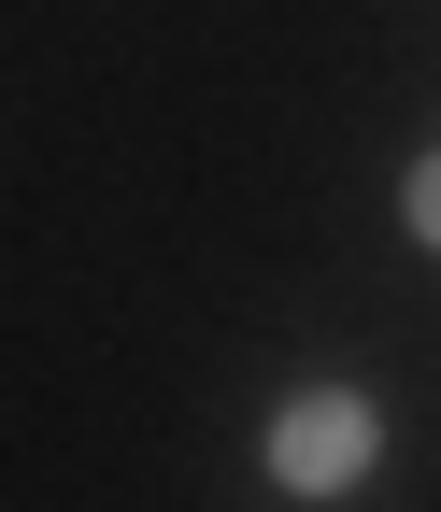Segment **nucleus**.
<instances>
[{
    "instance_id": "f257e3e1",
    "label": "nucleus",
    "mask_w": 441,
    "mask_h": 512,
    "mask_svg": "<svg viewBox=\"0 0 441 512\" xmlns=\"http://www.w3.org/2000/svg\"><path fill=\"white\" fill-rule=\"evenodd\" d=\"M370 470V399H299L285 427H271V484H299V498H342Z\"/></svg>"
},
{
    "instance_id": "f03ea898",
    "label": "nucleus",
    "mask_w": 441,
    "mask_h": 512,
    "mask_svg": "<svg viewBox=\"0 0 441 512\" xmlns=\"http://www.w3.org/2000/svg\"><path fill=\"white\" fill-rule=\"evenodd\" d=\"M413 228H427V242H441V157H427V171H413Z\"/></svg>"
}]
</instances>
